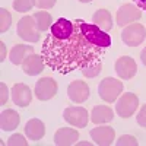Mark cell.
I'll return each mask as SVG.
<instances>
[{"instance_id": "cell-33", "label": "cell", "mask_w": 146, "mask_h": 146, "mask_svg": "<svg viewBox=\"0 0 146 146\" xmlns=\"http://www.w3.org/2000/svg\"><path fill=\"white\" fill-rule=\"evenodd\" d=\"M76 145H80V146H91L92 143H91V142H78Z\"/></svg>"}, {"instance_id": "cell-9", "label": "cell", "mask_w": 146, "mask_h": 146, "mask_svg": "<svg viewBox=\"0 0 146 146\" xmlns=\"http://www.w3.org/2000/svg\"><path fill=\"white\" fill-rule=\"evenodd\" d=\"M114 69H115L117 76L123 80H129L131 78H135L137 73V64L135 62V58H131L130 56H121L120 58H117Z\"/></svg>"}, {"instance_id": "cell-24", "label": "cell", "mask_w": 146, "mask_h": 146, "mask_svg": "<svg viewBox=\"0 0 146 146\" xmlns=\"http://www.w3.org/2000/svg\"><path fill=\"white\" fill-rule=\"evenodd\" d=\"M12 6H13V9L16 12L25 13V12H29L35 5H34V0H13Z\"/></svg>"}, {"instance_id": "cell-2", "label": "cell", "mask_w": 146, "mask_h": 146, "mask_svg": "<svg viewBox=\"0 0 146 146\" xmlns=\"http://www.w3.org/2000/svg\"><path fill=\"white\" fill-rule=\"evenodd\" d=\"M98 94L105 102H114L123 94V82L115 78H105L100 82Z\"/></svg>"}, {"instance_id": "cell-3", "label": "cell", "mask_w": 146, "mask_h": 146, "mask_svg": "<svg viewBox=\"0 0 146 146\" xmlns=\"http://www.w3.org/2000/svg\"><path fill=\"white\" fill-rule=\"evenodd\" d=\"M18 35L23 41L28 42H36L40 41V28L36 25L34 16H23L18 21V28H16Z\"/></svg>"}, {"instance_id": "cell-20", "label": "cell", "mask_w": 146, "mask_h": 146, "mask_svg": "<svg viewBox=\"0 0 146 146\" xmlns=\"http://www.w3.org/2000/svg\"><path fill=\"white\" fill-rule=\"evenodd\" d=\"M73 29V21L64 19V18H60L57 19L53 25H51V36L54 38H64L66 35H69Z\"/></svg>"}, {"instance_id": "cell-27", "label": "cell", "mask_w": 146, "mask_h": 146, "mask_svg": "<svg viewBox=\"0 0 146 146\" xmlns=\"http://www.w3.org/2000/svg\"><path fill=\"white\" fill-rule=\"evenodd\" d=\"M34 5L38 9H51L56 5V0H34Z\"/></svg>"}, {"instance_id": "cell-17", "label": "cell", "mask_w": 146, "mask_h": 146, "mask_svg": "<svg viewBox=\"0 0 146 146\" xmlns=\"http://www.w3.org/2000/svg\"><path fill=\"white\" fill-rule=\"evenodd\" d=\"M92 22L100 29H102L105 32L111 31L113 27H114L113 16H111V13H110L107 9H98V10H96L95 13H94V16H92Z\"/></svg>"}, {"instance_id": "cell-6", "label": "cell", "mask_w": 146, "mask_h": 146, "mask_svg": "<svg viewBox=\"0 0 146 146\" xmlns=\"http://www.w3.org/2000/svg\"><path fill=\"white\" fill-rule=\"evenodd\" d=\"M63 117L67 123L73 127L83 129L91 121V115L83 107H67L63 113Z\"/></svg>"}, {"instance_id": "cell-15", "label": "cell", "mask_w": 146, "mask_h": 146, "mask_svg": "<svg viewBox=\"0 0 146 146\" xmlns=\"http://www.w3.org/2000/svg\"><path fill=\"white\" fill-rule=\"evenodd\" d=\"M113 118H114V111L108 105H95L91 111V121L96 126L110 123Z\"/></svg>"}, {"instance_id": "cell-13", "label": "cell", "mask_w": 146, "mask_h": 146, "mask_svg": "<svg viewBox=\"0 0 146 146\" xmlns=\"http://www.w3.org/2000/svg\"><path fill=\"white\" fill-rule=\"evenodd\" d=\"M12 100L18 107H28L32 101V91L25 83H16L12 86Z\"/></svg>"}, {"instance_id": "cell-16", "label": "cell", "mask_w": 146, "mask_h": 146, "mask_svg": "<svg viewBox=\"0 0 146 146\" xmlns=\"http://www.w3.org/2000/svg\"><path fill=\"white\" fill-rule=\"evenodd\" d=\"M21 123V115L15 110H6L0 114V127L3 131H12L15 130Z\"/></svg>"}, {"instance_id": "cell-7", "label": "cell", "mask_w": 146, "mask_h": 146, "mask_svg": "<svg viewBox=\"0 0 146 146\" xmlns=\"http://www.w3.org/2000/svg\"><path fill=\"white\" fill-rule=\"evenodd\" d=\"M142 18V9H139L136 5L126 3L123 6H120L115 15V21L118 27H127L129 23H133Z\"/></svg>"}, {"instance_id": "cell-14", "label": "cell", "mask_w": 146, "mask_h": 146, "mask_svg": "<svg viewBox=\"0 0 146 146\" xmlns=\"http://www.w3.org/2000/svg\"><path fill=\"white\" fill-rule=\"evenodd\" d=\"M79 139V133L75 129H70V127H62L56 131L54 135V143L57 146H70V145H75L78 143Z\"/></svg>"}, {"instance_id": "cell-34", "label": "cell", "mask_w": 146, "mask_h": 146, "mask_svg": "<svg viewBox=\"0 0 146 146\" xmlns=\"http://www.w3.org/2000/svg\"><path fill=\"white\" fill-rule=\"evenodd\" d=\"M79 2H80V3H91L92 0H79Z\"/></svg>"}, {"instance_id": "cell-26", "label": "cell", "mask_w": 146, "mask_h": 146, "mask_svg": "<svg viewBox=\"0 0 146 146\" xmlns=\"http://www.w3.org/2000/svg\"><path fill=\"white\" fill-rule=\"evenodd\" d=\"M7 145H9V146H27L28 142L25 140V137H23L22 135L16 133V135H12V136L7 139Z\"/></svg>"}, {"instance_id": "cell-21", "label": "cell", "mask_w": 146, "mask_h": 146, "mask_svg": "<svg viewBox=\"0 0 146 146\" xmlns=\"http://www.w3.org/2000/svg\"><path fill=\"white\" fill-rule=\"evenodd\" d=\"M35 22H36V25H38L40 31H47V29H50L51 25H53V22H51V15L48 13V12H35V13L32 15Z\"/></svg>"}, {"instance_id": "cell-1", "label": "cell", "mask_w": 146, "mask_h": 146, "mask_svg": "<svg viewBox=\"0 0 146 146\" xmlns=\"http://www.w3.org/2000/svg\"><path fill=\"white\" fill-rule=\"evenodd\" d=\"M111 47V35L95 23L73 21V29L64 38L47 35L41 47L45 66L62 75L102 62L105 50Z\"/></svg>"}, {"instance_id": "cell-30", "label": "cell", "mask_w": 146, "mask_h": 146, "mask_svg": "<svg viewBox=\"0 0 146 146\" xmlns=\"http://www.w3.org/2000/svg\"><path fill=\"white\" fill-rule=\"evenodd\" d=\"M6 44L3 41H0V62H5L6 58Z\"/></svg>"}, {"instance_id": "cell-18", "label": "cell", "mask_w": 146, "mask_h": 146, "mask_svg": "<svg viewBox=\"0 0 146 146\" xmlns=\"http://www.w3.org/2000/svg\"><path fill=\"white\" fill-rule=\"evenodd\" d=\"M25 133L29 140H41L45 135V126L41 120L31 118L25 126Z\"/></svg>"}, {"instance_id": "cell-28", "label": "cell", "mask_w": 146, "mask_h": 146, "mask_svg": "<svg viewBox=\"0 0 146 146\" xmlns=\"http://www.w3.org/2000/svg\"><path fill=\"white\" fill-rule=\"evenodd\" d=\"M136 121H137V124L140 127H146V104L142 105L140 111H139V114L136 117Z\"/></svg>"}, {"instance_id": "cell-12", "label": "cell", "mask_w": 146, "mask_h": 146, "mask_svg": "<svg viewBox=\"0 0 146 146\" xmlns=\"http://www.w3.org/2000/svg\"><path fill=\"white\" fill-rule=\"evenodd\" d=\"M21 66H22V70H23L25 75H28V76H36V75H40V73L44 70L45 62H44L42 56H38V54L32 53V54L27 56V58L23 60V63Z\"/></svg>"}, {"instance_id": "cell-11", "label": "cell", "mask_w": 146, "mask_h": 146, "mask_svg": "<svg viewBox=\"0 0 146 146\" xmlns=\"http://www.w3.org/2000/svg\"><path fill=\"white\" fill-rule=\"evenodd\" d=\"M91 137L98 146H110L115 140V130L110 126H96L91 130Z\"/></svg>"}, {"instance_id": "cell-10", "label": "cell", "mask_w": 146, "mask_h": 146, "mask_svg": "<svg viewBox=\"0 0 146 146\" xmlns=\"http://www.w3.org/2000/svg\"><path fill=\"white\" fill-rule=\"evenodd\" d=\"M67 95H69L70 101H73L75 104H82L89 98L91 91H89V86H88L86 82L73 80L67 86Z\"/></svg>"}, {"instance_id": "cell-5", "label": "cell", "mask_w": 146, "mask_h": 146, "mask_svg": "<svg viewBox=\"0 0 146 146\" xmlns=\"http://www.w3.org/2000/svg\"><path fill=\"white\" fill-rule=\"evenodd\" d=\"M139 107V98L136 94L127 92L118 96V100L115 102V111L121 118H129L135 114V111Z\"/></svg>"}, {"instance_id": "cell-25", "label": "cell", "mask_w": 146, "mask_h": 146, "mask_svg": "<svg viewBox=\"0 0 146 146\" xmlns=\"http://www.w3.org/2000/svg\"><path fill=\"white\" fill-rule=\"evenodd\" d=\"M115 145H117V146H127V145H130V146H137L139 142H137V139H136L135 136L123 135V136H120V137L115 140Z\"/></svg>"}, {"instance_id": "cell-22", "label": "cell", "mask_w": 146, "mask_h": 146, "mask_svg": "<svg viewBox=\"0 0 146 146\" xmlns=\"http://www.w3.org/2000/svg\"><path fill=\"white\" fill-rule=\"evenodd\" d=\"M12 25V15L9 13V10L2 7L0 9V32L5 34Z\"/></svg>"}, {"instance_id": "cell-32", "label": "cell", "mask_w": 146, "mask_h": 146, "mask_svg": "<svg viewBox=\"0 0 146 146\" xmlns=\"http://www.w3.org/2000/svg\"><path fill=\"white\" fill-rule=\"evenodd\" d=\"M140 60H142V63L146 66V47L142 50V53H140Z\"/></svg>"}, {"instance_id": "cell-29", "label": "cell", "mask_w": 146, "mask_h": 146, "mask_svg": "<svg viewBox=\"0 0 146 146\" xmlns=\"http://www.w3.org/2000/svg\"><path fill=\"white\" fill-rule=\"evenodd\" d=\"M7 98H9V89L6 86V83L2 82V83H0V104L5 105L6 101H7Z\"/></svg>"}, {"instance_id": "cell-8", "label": "cell", "mask_w": 146, "mask_h": 146, "mask_svg": "<svg viewBox=\"0 0 146 146\" xmlns=\"http://www.w3.org/2000/svg\"><path fill=\"white\" fill-rule=\"evenodd\" d=\"M57 82L53 78H41L35 83L34 94L40 101H48L57 94Z\"/></svg>"}, {"instance_id": "cell-31", "label": "cell", "mask_w": 146, "mask_h": 146, "mask_svg": "<svg viewBox=\"0 0 146 146\" xmlns=\"http://www.w3.org/2000/svg\"><path fill=\"white\" fill-rule=\"evenodd\" d=\"M135 5H136L139 9H142V10L146 12V0H135Z\"/></svg>"}, {"instance_id": "cell-4", "label": "cell", "mask_w": 146, "mask_h": 146, "mask_svg": "<svg viewBox=\"0 0 146 146\" xmlns=\"http://www.w3.org/2000/svg\"><path fill=\"white\" fill-rule=\"evenodd\" d=\"M146 38V29L142 23H129L121 32V40L127 47H137Z\"/></svg>"}, {"instance_id": "cell-23", "label": "cell", "mask_w": 146, "mask_h": 146, "mask_svg": "<svg viewBox=\"0 0 146 146\" xmlns=\"http://www.w3.org/2000/svg\"><path fill=\"white\" fill-rule=\"evenodd\" d=\"M101 72H102V62H98V63L91 64L88 67H83L82 69V75L85 78H95V76H98Z\"/></svg>"}, {"instance_id": "cell-19", "label": "cell", "mask_w": 146, "mask_h": 146, "mask_svg": "<svg viewBox=\"0 0 146 146\" xmlns=\"http://www.w3.org/2000/svg\"><path fill=\"white\" fill-rule=\"evenodd\" d=\"M32 53H34V47H29V45H25V44H16L10 50L9 58L13 64L19 66V64L23 63V60L27 58V56H29Z\"/></svg>"}]
</instances>
